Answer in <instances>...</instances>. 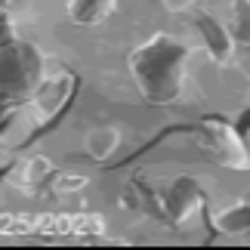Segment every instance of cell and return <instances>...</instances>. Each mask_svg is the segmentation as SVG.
<instances>
[{
    "label": "cell",
    "mask_w": 250,
    "mask_h": 250,
    "mask_svg": "<svg viewBox=\"0 0 250 250\" xmlns=\"http://www.w3.org/2000/svg\"><path fill=\"white\" fill-rule=\"evenodd\" d=\"M41 83V56L28 43L0 46V96H25Z\"/></svg>",
    "instance_id": "7a4b0ae2"
},
{
    "label": "cell",
    "mask_w": 250,
    "mask_h": 250,
    "mask_svg": "<svg viewBox=\"0 0 250 250\" xmlns=\"http://www.w3.org/2000/svg\"><path fill=\"white\" fill-rule=\"evenodd\" d=\"M118 0H68V16L81 25H96L114 9Z\"/></svg>",
    "instance_id": "3957f363"
},
{
    "label": "cell",
    "mask_w": 250,
    "mask_h": 250,
    "mask_svg": "<svg viewBox=\"0 0 250 250\" xmlns=\"http://www.w3.org/2000/svg\"><path fill=\"white\" fill-rule=\"evenodd\" d=\"M182 62L186 46L167 34H158L130 56V71L151 102H170L182 83Z\"/></svg>",
    "instance_id": "6da1fadb"
},
{
    "label": "cell",
    "mask_w": 250,
    "mask_h": 250,
    "mask_svg": "<svg viewBox=\"0 0 250 250\" xmlns=\"http://www.w3.org/2000/svg\"><path fill=\"white\" fill-rule=\"evenodd\" d=\"M121 146V133L114 130V127H99V130H93L90 136H86V151H90L93 158H108L114 148Z\"/></svg>",
    "instance_id": "277c9868"
}]
</instances>
